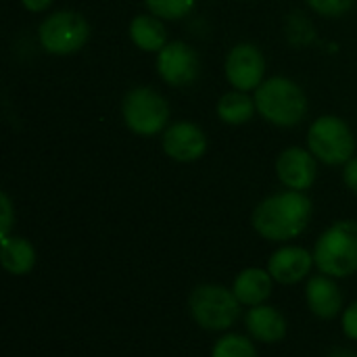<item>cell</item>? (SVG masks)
<instances>
[{"label": "cell", "instance_id": "6da1fadb", "mask_svg": "<svg viewBox=\"0 0 357 357\" xmlns=\"http://www.w3.org/2000/svg\"><path fill=\"white\" fill-rule=\"evenodd\" d=\"M312 211H314V205L305 192L287 190V192H276L264 199L255 207L251 220H253L255 232L261 238L284 243L305 232L312 220Z\"/></svg>", "mask_w": 357, "mask_h": 357}, {"label": "cell", "instance_id": "7a4b0ae2", "mask_svg": "<svg viewBox=\"0 0 357 357\" xmlns=\"http://www.w3.org/2000/svg\"><path fill=\"white\" fill-rule=\"evenodd\" d=\"M257 113L274 126L293 128L301 123L307 115V96L301 86L289 77L274 75L264 79L255 90Z\"/></svg>", "mask_w": 357, "mask_h": 357}, {"label": "cell", "instance_id": "3957f363", "mask_svg": "<svg viewBox=\"0 0 357 357\" xmlns=\"http://www.w3.org/2000/svg\"><path fill=\"white\" fill-rule=\"evenodd\" d=\"M314 261L331 278H347L357 272V222L341 220L326 228L314 247Z\"/></svg>", "mask_w": 357, "mask_h": 357}, {"label": "cell", "instance_id": "277c9868", "mask_svg": "<svg viewBox=\"0 0 357 357\" xmlns=\"http://www.w3.org/2000/svg\"><path fill=\"white\" fill-rule=\"evenodd\" d=\"M192 320L211 333H222L234 326L241 316V303L234 293L220 284H201L188 299Z\"/></svg>", "mask_w": 357, "mask_h": 357}, {"label": "cell", "instance_id": "5b68a950", "mask_svg": "<svg viewBox=\"0 0 357 357\" xmlns=\"http://www.w3.org/2000/svg\"><path fill=\"white\" fill-rule=\"evenodd\" d=\"M121 115L126 126L138 136L163 134L169 121L167 100L153 88H132L121 100Z\"/></svg>", "mask_w": 357, "mask_h": 357}, {"label": "cell", "instance_id": "8992f818", "mask_svg": "<svg viewBox=\"0 0 357 357\" xmlns=\"http://www.w3.org/2000/svg\"><path fill=\"white\" fill-rule=\"evenodd\" d=\"M307 146L318 161L326 165H345L354 159L356 138L351 128L341 117L322 115L307 132Z\"/></svg>", "mask_w": 357, "mask_h": 357}, {"label": "cell", "instance_id": "52a82bcc", "mask_svg": "<svg viewBox=\"0 0 357 357\" xmlns=\"http://www.w3.org/2000/svg\"><path fill=\"white\" fill-rule=\"evenodd\" d=\"M90 38V25L84 15L75 10H56L48 15L38 27V40L50 54H73L84 48Z\"/></svg>", "mask_w": 357, "mask_h": 357}, {"label": "cell", "instance_id": "ba28073f", "mask_svg": "<svg viewBox=\"0 0 357 357\" xmlns=\"http://www.w3.org/2000/svg\"><path fill=\"white\" fill-rule=\"evenodd\" d=\"M226 79L234 90L251 92L264 84L266 77V59L255 44H236L226 56Z\"/></svg>", "mask_w": 357, "mask_h": 357}, {"label": "cell", "instance_id": "9c48e42d", "mask_svg": "<svg viewBox=\"0 0 357 357\" xmlns=\"http://www.w3.org/2000/svg\"><path fill=\"white\" fill-rule=\"evenodd\" d=\"M157 71L161 79L174 88L190 86L201 71V61L197 50L186 42H167L157 52Z\"/></svg>", "mask_w": 357, "mask_h": 357}, {"label": "cell", "instance_id": "30bf717a", "mask_svg": "<svg viewBox=\"0 0 357 357\" xmlns=\"http://www.w3.org/2000/svg\"><path fill=\"white\" fill-rule=\"evenodd\" d=\"M161 144L169 159L178 163H192L205 155L207 136L199 126L190 121H176L161 134Z\"/></svg>", "mask_w": 357, "mask_h": 357}, {"label": "cell", "instance_id": "8fae6325", "mask_svg": "<svg viewBox=\"0 0 357 357\" xmlns=\"http://www.w3.org/2000/svg\"><path fill=\"white\" fill-rule=\"evenodd\" d=\"M276 174L278 180L289 190L305 192L307 188L314 186L318 178V159L314 157L312 151H305L301 146H291L280 153L276 161Z\"/></svg>", "mask_w": 357, "mask_h": 357}, {"label": "cell", "instance_id": "7c38bea8", "mask_svg": "<svg viewBox=\"0 0 357 357\" xmlns=\"http://www.w3.org/2000/svg\"><path fill=\"white\" fill-rule=\"evenodd\" d=\"M316 266L314 253L303 247H280L272 253L268 261V272L280 284H297L301 282L312 268Z\"/></svg>", "mask_w": 357, "mask_h": 357}, {"label": "cell", "instance_id": "4fadbf2b", "mask_svg": "<svg viewBox=\"0 0 357 357\" xmlns=\"http://www.w3.org/2000/svg\"><path fill=\"white\" fill-rule=\"evenodd\" d=\"M305 301L307 307L314 316L322 320H333L339 316L343 310V295L337 282L322 274V276H312L305 287Z\"/></svg>", "mask_w": 357, "mask_h": 357}, {"label": "cell", "instance_id": "5bb4252c", "mask_svg": "<svg viewBox=\"0 0 357 357\" xmlns=\"http://www.w3.org/2000/svg\"><path fill=\"white\" fill-rule=\"evenodd\" d=\"M245 326L255 341L261 343H278L287 337V320L284 316L270 305L249 307L245 316Z\"/></svg>", "mask_w": 357, "mask_h": 357}, {"label": "cell", "instance_id": "9a60e30c", "mask_svg": "<svg viewBox=\"0 0 357 357\" xmlns=\"http://www.w3.org/2000/svg\"><path fill=\"white\" fill-rule=\"evenodd\" d=\"M272 274L264 268H247L243 270L232 284V293L241 305L255 307L264 305L272 295Z\"/></svg>", "mask_w": 357, "mask_h": 357}, {"label": "cell", "instance_id": "2e32d148", "mask_svg": "<svg viewBox=\"0 0 357 357\" xmlns=\"http://www.w3.org/2000/svg\"><path fill=\"white\" fill-rule=\"evenodd\" d=\"M2 253V268L13 276H25L36 266V249L27 238L21 236H6L0 243Z\"/></svg>", "mask_w": 357, "mask_h": 357}, {"label": "cell", "instance_id": "e0dca14e", "mask_svg": "<svg viewBox=\"0 0 357 357\" xmlns=\"http://www.w3.org/2000/svg\"><path fill=\"white\" fill-rule=\"evenodd\" d=\"M132 42L144 52H159L167 44V31L159 17L155 15H138L130 23Z\"/></svg>", "mask_w": 357, "mask_h": 357}, {"label": "cell", "instance_id": "ac0fdd59", "mask_svg": "<svg viewBox=\"0 0 357 357\" xmlns=\"http://www.w3.org/2000/svg\"><path fill=\"white\" fill-rule=\"evenodd\" d=\"M255 111H257L255 98H251L247 92H241V90L226 92L218 102V117L228 126L247 123Z\"/></svg>", "mask_w": 357, "mask_h": 357}, {"label": "cell", "instance_id": "d6986e66", "mask_svg": "<svg viewBox=\"0 0 357 357\" xmlns=\"http://www.w3.org/2000/svg\"><path fill=\"white\" fill-rule=\"evenodd\" d=\"M211 357H257V349L251 343V339L232 333V335L222 337L213 345Z\"/></svg>", "mask_w": 357, "mask_h": 357}, {"label": "cell", "instance_id": "ffe728a7", "mask_svg": "<svg viewBox=\"0 0 357 357\" xmlns=\"http://www.w3.org/2000/svg\"><path fill=\"white\" fill-rule=\"evenodd\" d=\"M151 15L167 21H178L195 8V0H144Z\"/></svg>", "mask_w": 357, "mask_h": 357}, {"label": "cell", "instance_id": "44dd1931", "mask_svg": "<svg viewBox=\"0 0 357 357\" xmlns=\"http://www.w3.org/2000/svg\"><path fill=\"white\" fill-rule=\"evenodd\" d=\"M356 0H307V4L322 17H341L351 10Z\"/></svg>", "mask_w": 357, "mask_h": 357}, {"label": "cell", "instance_id": "7402d4cb", "mask_svg": "<svg viewBox=\"0 0 357 357\" xmlns=\"http://www.w3.org/2000/svg\"><path fill=\"white\" fill-rule=\"evenodd\" d=\"M0 211H2V218H0V238H6L10 228H13V203L8 199L6 192L0 195Z\"/></svg>", "mask_w": 357, "mask_h": 357}, {"label": "cell", "instance_id": "603a6c76", "mask_svg": "<svg viewBox=\"0 0 357 357\" xmlns=\"http://www.w3.org/2000/svg\"><path fill=\"white\" fill-rule=\"evenodd\" d=\"M343 333L347 339L357 341V301L343 312Z\"/></svg>", "mask_w": 357, "mask_h": 357}, {"label": "cell", "instance_id": "cb8c5ba5", "mask_svg": "<svg viewBox=\"0 0 357 357\" xmlns=\"http://www.w3.org/2000/svg\"><path fill=\"white\" fill-rule=\"evenodd\" d=\"M343 182H345V186H347L351 192H356L357 195V157L349 159V161L345 163V167H343Z\"/></svg>", "mask_w": 357, "mask_h": 357}, {"label": "cell", "instance_id": "d4e9b609", "mask_svg": "<svg viewBox=\"0 0 357 357\" xmlns=\"http://www.w3.org/2000/svg\"><path fill=\"white\" fill-rule=\"evenodd\" d=\"M54 0H21V4L29 10V13H42L46 10Z\"/></svg>", "mask_w": 357, "mask_h": 357}, {"label": "cell", "instance_id": "484cf974", "mask_svg": "<svg viewBox=\"0 0 357 357\" xmlns=\"http://www.w3.org/2000/svg\"><path fill=\"white\" fill-rule=\"evenodd\" d=\"M328 357H357L354 351H347V349H335V351H331V356Z\"/></svg>", "mask_w": 357, "mask_h": 357}]
</instances>
